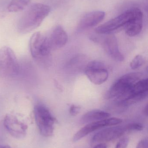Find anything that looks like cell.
<instances>
[{
    "mask_svg": "<svg viewBox=\"0 0 148 148\" xmlns=\"http://www.w3.org/2000/svg\"><path fill=\"white\" fill-rule=\"evenodd\" d=\"M127 132L126 126L107 128L95 134L92 138V143L100 144L111 141L120 138Z\"/></svg>",
    "mask_w": 148,
    "mask_h": 148,
    "instance_id": "10",
    "label": "cell"
},
{
    "mask_svg": "<svg viewBox=\"0 0 148 148\" xmlns=\"http://www.w3.org/2000/svg\"><path fill=\"white\" fill-rule=\"evenodd\" d=\"M2 147V146H1V145H0V148H1Z\"/></svg>",
    "mask_w": 148,
    "mask_h": 148,
    "instance_id": "25",
    "label": "cell"
},
{
    "mask_svg": "<svg viewBox=\"0 0 148 148\" xmlns=\"http://www.w3.org/2000/svg\"><path fill=\"white\" fill-rule=\"evenodd\" d=\"M34 115L36 125L42 135L45 137L53 135L56 120L47 107L42 103L36 104L34 108Z\"/></svg>",
    "mask_w": 148,
    "mask_h": 148,
    "instance_id": "3",
    "label": "cell"
},
{
    "mask_svg": "<svg viewBox=\"0 0 148 148\" xmlns=\"http://www.w3.org/2000/svg\"><path fill=\"white\" fill-rule=\"evenodd\" d=\"M85 74L89 80L96 85L104 83L109 77L108 72L105 65L99 61L89 62L85 67Z\"/></svg>",
    "mask_w": 148,
    "mask_h": 148,
    "instance_id": "6",
    "label": "cell"
},
{
    "mask_svg": "<svg viewBox=\"0 0 148 148\" xmlns=\"http://www.w3.org/2000/svg\"><path fill=\"white\" fill-rule=\"evenodd\" d=\"M50 11L49 6L41 3H34L23 15L18 23V31L27 34L37 28Z\"/></svg>",
    "mask_w": 148,
    "mask_h": 148,
    "instance_id": "2",
    "label": "cell"
},
{
    "mask_svg": "<svg viewBox=\"0 0 148 148\" xmlns=\"http://www.w3.org/2000/svg\"><path fill=\"white\" fill-rule=\"evenodd\" d=\"M1 148H11L10 146H2Z\"/></svg>",
    "mask_w": 148,
    "mask_h": 148,
    "instance_id": "24",
    "label": "cell"
},
{
    "mask_svg": "<svg viewBox=\"0 0 148 148\" xmlns=\"http://www.w3.org/2000/svg\"><path fill=\"white\" fill-rule=\"evenodd\" d=\"M123 120L116 117L108 118L104 120L96 121L88 123L86 126L79 130L73 138V141L74 142L79 140L82 138L90 134L92 132L104 127H109L120 124Z\"/></svg>",
    "mask_w": 148,
    "mask_h": 148,
    "instance_id": "8",
    "label": "cell"
},
{
    "mask_svg": "<svg viewBox=\"0 0 148 148\" xmlns=\"http://www.w3.org/2000/svg\"><path fill=\"white\" fill-rule=\"evenodd\" d=\"M105 13L102 11H94L84 14L80 20L78 28L81 30L93 27L102 21Z\"/></svg>",
    "mask_w": 148,
    "mask_h": 148,
    "instance_id": "13",
    "label": "cell"
},
{
    "mask_svg": "<svg viewBox=\"0 0 148 148\" xmlns=\"http://www.w3.org/2000/svg\"><path fill=\"white\" fill-rule=\"evenodd\" d=\"M144 59L141 55H138L132 60L129 66L131 69L136 70L142 66L144 63Z\"/></svg>",
    "mask_w": 148,
    "mask_h": 148,
    "instance_id": "17",
    "label": "cell"
},
{
    "mask_svg": "<svg viewBox=\"0 0 148 148\" xmlns=\"http://www.w3.org/2000/svg\"><path fill=\"white\" fill-rule=\"evenodd\" d=\"M47 37L52 50L62 47L68 41L67 34L61 26L56 27Z\"/></svg>",
    "mask_w": 148,
    "mask_h": 148,
    "instance_id": "14",
    "label": "cell"
},
{
    "mask_svg": "<svg viewBox=\"0 0 148 148\" xmlns=\"http://www.w3.org/2000/svg\"><path fill=\"white\" fill-rule=\"evenodd\" d=\"M148 146L147 139H144L138 143L136 148H148Z\"/></svg>",
    "mask_w": 148,
    "mask_h": 148,
    "instance_id": "21",
    "label": "cell"
},
{
    "mask_svg": "<svg viewBox=\"0 0 148 148\" xmlns=\"http://www.w3.org/2000/svg\"><path fill=\"white\" fill-rule=\"evenodd\" d=\"M30 49L33 58L39 60L48 56L52 50L47 36L39 32L30 38Z\"/></svg>",
    "mask_w": 148,
    "mask_h": 148,
    "instance_id": "5",
    "label": "cell"
},
{
    "mask_svg": "<svg viewBox=\"0 0 148 148\" xmlns=\"http://www.w3.org/2000/svg\"><path fill=\"white\" fill-rule=\"evenodd\" d=\"M20 66L14 51L9 47L0 49V77H14L17 75Z\"/></svg>",
    "mask_w": 148,
    "mask_h": 148,
    "instance_id": "4",
    "label": "cell"
},
{
    "mask_svg": "<svg viewBox=\"0 0 148 148\" xmlns=\"http://www.w3.org/2000/svg\"><path fill=\"white\" fill-rule=\"evenodd\" d=\"M144 114L146 115L147 116H148V105H146V107L144 108Z\"/></svg>",
    "mask_w": 148,
    "mask_h": 148,
    "instance_id": "23",
    "label": "cell"
},
{
    "mask_svg": "<svg viewBox=\"0 0 148 148\" xmlns=\"http://www.w3.org/2000/svg\"><path fill=\"white\" fill-rule=\"evenodd\" d=\"M133 9L128 10L114 18L108 21L97 27L95 32L99 35L110 34L117 29L124 27L132 16Z\"/></svg>",
    "mask_w": 148,
    "mask_h": 148,
    "instance_id": "7",
    "label": "cell"
},
{
    "mask_svg": "<svg viewBox=\"0 0 148 148\" xmlns=\"http://www.w3.org/2000/svg\"><path fill=\"white\" fill-rule=\"evenodd\" d=\"M142 77L140 73L123 75L112 84L106 94V98L112 100L118 107H124V103L131 95L134 84Z\"/></svg>",
    "mask_w": 148,
    "mask_h": 148,
    "instance_id": "1",
    "label": "cell"
},
{
    "mask_svg": "<svg viewBox=\"0 0 148 148\" xmlns=\"http://www.w3.org/2000/svg\"><path fill=\"white\" fill-rule=\"evenodd\" d=\"M129 143V140L127 137L122 138L117 143L115 148H127Z\"/></svg>",
    "mask_w": 148,
    "mask_h": 148,
    "instance_id": "19",
    "label": "cell"
},
{
    "mask_svg": "<svg viewBox=\"0 0 148 148\" xmlns=\"http://www.w3.org/2000/svg\"><path fill=\"white\" fill-rule=\"evenodd\" d=\"M3 124L8 132L14 138L22 139L26 136L28 126L16 116L7 114L4 117Z\"/></svg>",
    "mask_w": 148,
    "mask_h": 148,
    "instance_id": "9",
    "label": "cell"
},
{
    "mask_svg": "<svg viewBox=\"0 0 148 148\" xmlns=\"http://www.w3.org/2000/svg\"><path fill=\"white\" fill-rule=\"evenodd\" d=\"M103 45L105 52L113 60L120 62L123 61L124 56L120 52L117 39L114 35L106 34Z\"/></svg>",
    "mask_w": 148,
    "mask_h": 148,
    "instance_id": "12",
    "label": "cell"
},
{
    "mask_svg": "<svg viewBox=\"0 0 148 148\" xmlns=\"http://www.w3.org/2000/svg\"><path fill=\"white\" fill-rule=\"evenodd\" d=\"M81 110V108L80 106L72 105L70 108V114L71 116H76L80 113Z\"/></svg>",
    "mask_w": 148,
    "mask_h": 148,
    "instance_id": "20",
    "label": "cell"
},
{
    "mask_svg": "<svg viewBox=\"0 0 148 148\" xmlns=\"http://www.w3.org/2000/svg\"><path fill=\"white\" fill-rule=\"evenodd\" d=\"M133 9L132 16L125 25L126 34L129 36H134L139 34L143 26V13L138 8Z\"/></svg>",
    "mask_w": 148,
    "mask_h": 148,
    "instance_id": "11",
    "label": "cell"
},
{
    "mask_svg": "<svg viewBox=\"0 0 148 148\" xmlns=\"http://www.w3.org/2000/svg\"><path fill=\"white\" fill-rule=\"evenodd\" d=\"M93 148H107V146L105 143H100Z\"/></svg>",
    "mask_w": 148,
    "mask_h": 148,
    "instance_id": "22",
    "label": "cell"
},
{
    "mask_svg": "<svg viewBox=\"0 0 148 148\" xmlns=\"http://www.w3.org/2000/svg\"><path fill=\"white\" fill-rule=\"evenodd\" d=\"M30 2V0H11L8 6V11L10 12L22 11Z\"/></svg>",
    "mask_w": 148,
    "mask_h": 148,
    "instance_id": "16",
    "label": "cell"
},
{
    "mask_svg": "<svg viewBox=\"0 0 148 148\" xmlns=\"http://www.w3.org/2000/svg\"><path fill=\"white\" fill-rule=\"evenodd\" d=\"M110 116V114L105 111L93 110L83 115L81 118V122L82 123H89L109 118Z\"/></svg>",
    "mask_w": 148,
    "mask_h": 148,
    "instance_id": "15",
    "label": "cell"
},
{
    "mask_svg": "<svg viewBox=\"0 0 148 148\" xmlns=\"http://www.w3.org/2000/svg\"><path fill=\"white\" fill-rule=\"evenodd\" d=\"M127 131H141L143 129V126L139 123H130L125 125Z\"/></svg>",
    "mask_w": 148,
    "mask_h": 148,
    "instance_id": "18",
    "label": "cell"
}]
</instances>
